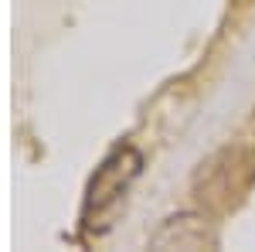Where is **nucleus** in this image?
Wrapping results in <instances>:
<instances>
[{
	"instance_id": "1",
	"label": "nucleus",
	"mask_w": 255,
	"mask_h": 252,
	"mask_svg": "<svg viewBox=\"0 0 255 252\" xmlns=\"http://www.w3.org/2000/svg\"><path fill=\"white\" fill-rule=\"evenodd\" d=\"M139 167H143V157L133 150V147H119L113 157H106V164L96 171L92 177V184H89V201H85V208L92 212H102V208H109L113 201L123 198V191L136 181Z\"/></svg>"
},
{
	"instance_id": "2",
	"label": "nucleus",
	"mask_w": 255,
	"mask_h": 252,
	"mask_svg": "<svg viewBox=\"0 0 255 252\" xmlns=\"http://www.w3.org/2000/svg\"><path fill=\"white\" fill-rule=\"evenodd\" d=\"M150 246L153 249H201V246H211V232L204 218L197 215H174L153 232Z\"/></svg>"
}]
</instances>
